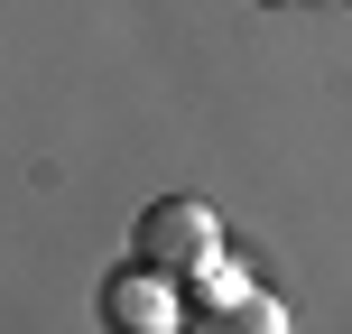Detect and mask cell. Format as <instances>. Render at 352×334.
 Here are the masks:
<instances>
[{
  "label": "cell",
  "instance_id": "6da1fadb",
  "mask_svg": "<svg viewBox=\"0 0 352 334\" xmlns=\"http://www.w3.org/2000/svg\"><path fill=\"white\" fill-rule=\"evenodd\" d=\"M130 260L167 269L176 288H186V279H204V269L223 260V213H213V205H195V195H158V205L130 223Z\"/></svg>",
  "mask_w": 352,
  "mask_h": 334
},
{
  "label": "cell",
  "instance_id": "7a4b0ae2",
  "mask_svg": "<svg viewBox=\"0 0 352 334\" xmlns=\"http://www.w3.org/2000/svg\"><path fill=\"white\" fill-rule=\"evenodd\" d=\"M102 325H121V334H167V325H186L176 279H167V269H148V260L111 269V279H102Z\"/></svg>",
  "mask_w": 352,
  "mask_h": 334
},
{
  "label": "cell",
  "instance_id": "3957f363",
  "mask_svg": "<svg viewBox=\"0 0 352 334\" xmlns=\"http://www.w3.org/2000/svg\"><path fill=\"white\" fill-rule=\"evenodd\" d=\"M186 325H204V334H287V306L260 298V288H232L213 316H186Z\"/></svg>",
  "mask_w": 352,
  "mask_h": 334
}]
</instances>
